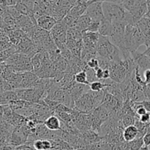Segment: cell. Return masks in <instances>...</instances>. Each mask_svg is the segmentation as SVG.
<instances>
[{
    "mask_svg": "<svg viewBox=\"0 0 150 150\" xmlns=\"http://www.w3.org/2000/svg\"><path fill=\"white\" fill-rule=\"evenodd\" d=\"M103 9L105 18L111 21V22L116 21H125L127 10L125 9L122 4L103 1Z\"/></svg>",
    "mask_w": 150,
    "mask_h": 150,
    "instance_id": "277c9868",
    "label": "cell"
},
{
    "mask_svg": "<svg viewBox=\"0 0 150 150\" xmlns=\"http://www.w3.org/2000/svg\"><path fill=\"white\" fill-rule=\"evenodd\" d=\"M139 120H140V121H142V122L145 123V124L149 123L150 122V112H148L147 111L146 114L141 116V117H139Z\"/></svg>",
    "mask_w": 150,
    "mask_h": 150,
    "instance_id": "83f0119b",
    "label": "cell"
},
{
    "mask_svg": "<svg viewBox=\"0 0 150 150\" xmlns=\"http://www.w3.org/2000/svg\"><path fill=\"white\" fill-rule=\"evenodd\" d=\"M39 77L33 71L22 72V80L19 89L33 88Z\"/></svg>",
    "mask_w": 150,
    "mask_h": 150,
    "instance_id": "30bf717a",
    "label": "cell"
},
{
    "mask_svg": "<svg viewBox=\"0 0 150 150\" xmlns=\"http://www.w3.org/2000/svg\"><path fill=\"white\" fill-rule=\"evenodd\" d=\"M144 1H146V0H144Z\"/></svg>",
    "mask_w": 150,
    "mask_h": 150,
    "instance_id": "d590c367",
    "label": "cell"
},
{
    "mask_svg": "<svg viewBox=\"0 0 150 150\" xmlns=\"http://www.w3.org/2000/svg\"><path fill=\"white\" fill-rule=\"evenodd\" d=\"M16 48L17 52L26 54L30 58H32L38 52L32 40L26 35L22 38L21 40L16 45Z\"/></svg>",
    "mask_w": 150,
    "mask_h": 150,
    "instance_id": "52a82bcc",
    "label": "cell"
},
{
    "mask_svg": "<svg viewBox=\"0 0 150 150\" xmlns=\"http://www.w3.org/2000/svg\"><path fill=\"white\" fill-rule=\"evenodd\" d=\"M44 124L49 130H53V131L60 130L62 128L61 120L59 118L58 116L54 114L48 117L44 122Z\"/></svg>",
    "mask_w": 150,
    "mask_h": 150,
    "instance_id": "9a60e30c",
    "label": "cell"
},
{
    "mask_svg": "<svg viewBox=\"0 0 150 150\" xmlns=\"http://www.w3.org/2000/svg\"><path fill=\"white\" fill-rule=\"evenodd\" d=\"M92 21V18L88 15L83 13L82 16H81L77 19V21H76V23L74 27L79 29L81 32H83L84 31L87 30L88 27H89V24L91 23Z\"/></svg>",
    "mask_w": 150,
    "mask_h": 150,
    "instance_id": "2e32d148",
    "label": "cell"
},
{
    "mask_svg": "<svg viewBox=\"0 0 150 150\" xmlns=\"http://www.w3.org/2000/svg\"><path fill=\"white\" fill-rule=\"evenodd\" d=\"M131 54L136 65L140 70L144 71L147 69H150V59L147 56L145 55L144 53L138 52V51H133Z\"/></svg>",
    "mask_w": 150,
    "mask_h": 150,
    "instance_id": "8fae6325",
    "label": "cell"
},
{
    "mask_svg": "<svg viewBox=\"0 0 150 150\" xmlns=\"http://www.w3.org/2000/svg\"><path fill=\"white\" fill-rule=\"evenodd\" d=\"M61 21L64 23V25H65L67 28H71L74 27L75 25H76V21H77V19L75 18L74 17H73V16H70V14L67 13V14L64 16V18Z\"/></svg>",
    "mask_w": 150,
    "mask_h": 150,
    "instance_id": "7402d4cb",
    "label": "cell"
},
{
    "mask_svg": "<svg viewBox=\"0 0 150 150\" xmlns=\"http://www.w3.org/2000/svg\"><path fill=\"white\" fill-rule=\"evenodd\" d=\"M94 1H108V2H114L117 4H121L122 3V0H93Z\"/></svg>",
    "mask_w": 150,
    "mask_h": 150,
    "instance_id": "4dcf8cb0",
    "label": "cell"
},
{
    "mask_svg": "<svg viewBox=\"0 0 150 150\" xmlns=\"http://www.w3.org/2000/svg\"><path fill=\"white\" fill-rule=\"evenodd\" d=\"M3 115H4V109H3V105H0V120H3Z\"/></svg>",
    "mask_w": 150,
    "mask_h": 150,
    "instance_id": "1f68e13d",
    "label": "cell"
},
{
    "mask_svg": "<svg viewBox=\"0 0 150 150\" xmlns=\"http://www.w3.org/2000/svg\"><path fill=\"white\" fill-rule=\"evenodd\" d=\"M136 25L145 36L144 45H146V47L147 48L150 45V18H146L144 16L139 21Z\"/></svg>",
    "mask_w": 150,
    "mask_h": 150,
    "instance_id": "7c38bea8",
    "label": "cell"
},
{
    "mask_svg": "<svg viewBox=\"0 0 150 150\" xmlns=\"http://www.w3.org/2000/svg\"><path fill=\"white\" fill-rule=\"evenodd\" d=\"M144 1H144V0H122V4L127 11L131 12L135 8H136L141 3L144 2Z\"/></svg>",
    "mask_w": 150,
    "mask_h": 150,
    "instance_id": "d6986e66",
    "label": "cell"
},
{
    "mask_svg": "<svg viewBox=\"0 0 150 150\" xmlns=\"http://www.w3.org/2000/svg\"><path fill=\"white\" fill-rule=\"evenodd\" d=\"M95 75H96L97 79H98V81H103V77H104V70L101 67H99L98 69H97L95 70Z\"/></svg>",
    "mask_w": 150,
    "mask_h": 150,
    "instance_id": "4316f807",
    "label": "cell"
},
{
    "mask_svg": "<svg viewBox=\"0 0 150 150\" xmlns=\"http://www.w3.org/2000/svg\"><path fill=\"white\" fill-rule=\"evenodd\" d=\"M85 14L88 15L92 20L101 21L104 18L103 1H93L86 8Z\"/></svg>",
    "mask_w": 150,
    "mask_h": 150,
    "instance_id": "ba28073f",
    "label": "cell"
},
{
    "mask_svg": "<svg viewBox=\"0 0 150 150\" xmlns=\"http://www.w3.org/2000/svg\"><path fill=\"white\" fill-rule=\"evenodd\" d=\"M143 53L145 54V55L147 56V57L150 59V45L149 47H147V48H146V51H145L144 52H143Z\"/></svg>",
    "mask_w": 150,
    "mask_h": 150,
    "instance_id": "d6a6232c",
    "label": "cell"
},
{
    "mask_svg": "<svg viewBox=\"0 0 150 150\" xmlns=\"http://www.w3.org/2000/svg\"><path fill=\"white\" fill-rule=\"evenodd\" d=\"M74 79L79 83L86 85L89 84V82L88 81L87 75H86V70H81V71L76 73L74 76Z\"/></svg>",
    "mask_w": 150,
    "mask_h": 150,
    "instance_id": "ffe728a7",
    "label": "cell"
},
{
    "mask_svg": "<svg viewBox=\"0 0 150 150\" xmlns=\"http://www.w3.org/2000/svg\"><path fill=\"white\" fill-rule=\"evenodd\" d=\"M67 29L68 28L64 25V23L62 21H57L52 29L49 31L56 45L66 43Z\"/></svg>",
    "mask_w": 150,
    "mask_h": 150,
    "instance_id": "8992f818",
    "label": "cell"
},
{
    "mask_svg": "<svg viewBox=\"0 0 150 150\" xmlns=\"http://www.w3.org/2000/svg\"><path fill=\"white\" fill-rule=\"evenodd\" d=\"M86 64H87V66L89 67V68L94 69L95 70H96L97 69H98L100 67L99 61H98L97 57L91 59L89 61H88L87 62H86Z\"/></svg>",
    "mask_w": 150,
    "mask_h": 150,
    "instance_id": "d4e9b609",
    "label": "cell"
},
{
    "mask_svg": "<svg viewBox=\"0 0 150 150\" xmlns=\"http://www.w3.org/2000/svg\"><path fill=\"white\" fill-rule=\"evenodd\" d=\"M144 79L146 84H150V69L144 71Z\"/></svg>",
    "mask_w": 150,
    "mask_h": 150,
    "instance_id": "f1b7e54d",
    "label": "cell"
},
{
    "mask_svg": "<svg viewBox=\"0 0 150 150\" xmlns=\"http://www.w3.org/2000/svg\"><path fill=\"white\" fill-rule=\"evenodd\" d=\"M104 90L95 92L89 89L75 101L74 108L81 113H89L100 105L103 100Z\"/></svg>",
    "mask_w": 150,
    "mask_h": 150,
    "instance_id": "6da1fadb",
    "label": "cell"
},
{
    "mask_svg": "<svg viewBox=\"0 0 150 150\" xmlns=\"http://www.w3.org/2000/svg\"><path fill=\"white\" fill-rule=\"evenodd\" d=\"M100 38L98 32H91L86 30L82 32L83 48L89 50H96L97 44Z\"/></svg>",
    "mask_w": 150,
    "mask_h": 150,
    "instance_id": "9c48e42d",
    "label": "cell"
},
{
    "mask_svg": "<svg viewBox=\"0 0 150 150\" xmlns=\"http://www.w3.org/2000/svg\"><path fill=\"white\" fill-rule=\"evenodd\" d=\"M86 75H87V79L88 81L89 82V83H92V82L95 81H98V79H97L96 75H95V70L94 69L89 68V67L86 69Z\"/></svg>",
    "mask_w": 150,
    "mask_h": 150,
    "instance_id": "603a6c76",
    "label": "cell"
},
{
    "mask_svg": "<svg viewBox=\"0 0 150 150\" xmlns=\"http://www.w3.org/2000/svg\"><path fill=\"white\" fill-rule=\"evenodd\" d=\"M125 46L130 53L137 51L142 45H145V36L137 25L127 24L125 33Z\"/></svg>",
    "mask_w": 150,
    "mask_h": 150,
    "instance_id": "3957f363",
    "label": "cell"
},
{
    "mask_svg": "<svg viewBox=\"0 0 150 150\" xmlns=\"http://www.w3.org/2000/svg\"><path fill=\"white\" fill-rule=\"evenodd\" d=\"M113 29L112 33L109 37L111 42L114 45L118 47L121 52L128 50L125 46V33L127 23L124 21H116L112 22Z\"/></svg>",
    "mask_w": 150,
    "mask_h": 150,
    "instance_id": "5b68a950",
    "label": "cell"
},
{
    "mask_svg": "<svg viewBox=\"0 0 150 150\" xmlns=\"http://www.w3.org/2000/svg\"><path fill=\"white\" fill-rule=\"evenodd\" d=\"M96 50L98 54L97 57L107 59L111 62H119L123 59L121 51L111 42L109 37L100 35Z\"/></svg>",
    "mask_w": 150,
    "mask_h": 150,
    "instance_id": "7a4b0ae2",
    "label": "cell"
},
{
    "mask_svg": "<svg viewBox=\"0 0 150 150\" xmlns=\"http://www.w3.org/2000/svg\"><path fill=\"white\" fill-rule=\"evenodd\" d=\"M100 21H92L91 23L89 24V27H88L87 30L91 31V32H98L100 26Z\"/></svg>",
    "mask_w": 150,
    "mask_h": 150,
    "instance_id": "484cf974",
    "label": "cell"
},
{
    "mask_svg": "<svg viewBox=\"0 0 150 150\" xmlns=\"http://www.w3.org/2000/svg\"><path fill=\"white\" fill-rule=\"evenodd\" d=\"M31 61H32V67H33V72L36 73L37 71L40 70L42 65V61H41L40 56V53L38 52L35 55L31 58Z\"/></svg>",
    "mask_w": 150,
    "mask_h": 150,
    "instance_id": "44dd1931",
    "label": "cell"
},
{
    "mask_svg": "<svg viewBox=\"0 0 150 150\" xmlns=\"http://www.w3.org/2000/svg\"><path fill=\"white\" fill-rule=\"evenodd\" d=\"M142 104L144 105V106L145 107V108L146 109V111L148 112H150V100H144L142 101Z\"/></svg>",
    "mask_w": 150,
    "mask_h": 150,
    "instance_id": "f546056e",
    "label": "cell"
},
{
    "mask_svg": "<svg viewBox=\"0 0 150 150\" xmlns=\"http://www.w3.org/2000/svg\"><path fill=\"white\" fill-rule=\"evenodd\" d=\"M89 90V85L81 84V83H77V82H76V83H74V85H73L67 92L70 93L72 99H73V100L75 102L76 100L79 99L81 95H83L85 92H88Z\"/></svg>",
    "mask_w": 150,
    "mask_h": 150,
    "instance_id": "4fadbf2b",
    "label": "cell"
},
{
    "mask_svg": "<svg viewBox=\"0 0 150 150\" xmlns=\"http://www.w3.org/2000/svg\"><path fill=\"white\" fill-rule=\"evenodd\" d=\"M146 4H147V7H150V0H146Z\"/></svg>",
    "mask_w": 150,
    "mask_h": 150,
    "instance_id": "e575fe53",
    "label": "cell"
},
{
    "mask_svg": "<svg viewBox=\"0 0 150 150\" xmlns=\"http://www.w3.org/2000/svg\"><path fill=\"white\" fill-rule=\"evenodd\" d=\"M57 22V21L53 16L49 15H43L37 19L38 26L47 31L51 30Z\"/></svg>",
    "mask_w": 150,
    "mask_h": 150,
    "instance_id": "5bb4252c",
    "label": "cell"
},
{
    "mask_svg": "<svg viewBox=\"0 0 150 150\" xmlns=\"http://www.w3.org/2000/svg\"><path fill=\"white\" fill-rule=\"evenodd\" d=\"M89 1H92V0H77V1H79V2H88Z\"/></svg>",
    "mask_w": 150,
    "mask_h": 150,
    "instance_id": "836d02e7",
    "label": "cell"
},
{
    "mask_svg": "<svg viewBox=\"0 0 150 150\" xmlns=\"http://www.w3.org/2000/svg\"><path fill=\"white\" fill-rule=\"evenodd\" d=\"M143 142L144 146H142V149H149L150 146V131H147L144 133L143 136Z\"/></svg>",
    "mask_w": 150,
    "mask_h": 150,
    "instance_id": "cb8c5ba5",
    "label": "cell"
},
{
    "mask_svg": "<svg viewBox=\"0 0 150 150\" xmlns=\"http://www.w3.org/2000/svg\"><path fill=\"white\" fill-rule=\"evenodd\" d=\"M138 134H139L138 128L134 125H131L124 128L122 133L123 139L125 142H131L137 137Z\"/></svg>",
    "mask_w": 150,
    "mask_h": 150,
    "instance_id": "ac0fdd59",
    "label": "cell"
},
{
    "mask_svg": "<svg viewBox=\"0 0 150 150\" xmlns=\"http://www.w3.org/2000/svg\"><path fill=\"white\" fill-rule=\"evenodd\" d=\"M112 29H113V24L112 22L111 21L108 20V19L104 18L100 23L99 29H98V32L100 35H103V36L110 37L111 33H112Z\"/></svg>",
    "mask_w": 150,
    "mask_h": 150,
    "instance_id": "e0dca14e",
    "label": "cell"
}]
</instances>
